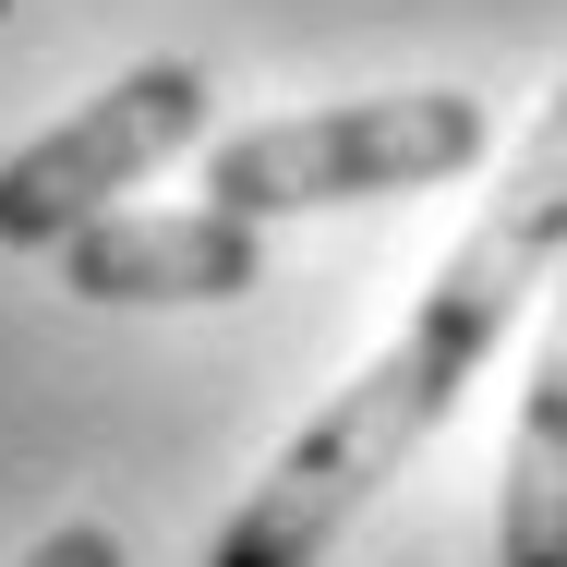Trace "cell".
Listing matches in <instances>:
<instances>
[{"mask_svg":"<svg viewBox=\"0 0 567 567\" xmlns=\"http://www.w3.org/2000/svg\"><path fill=\"white\" fill-rule=\"evenodd\" d=\"M61 290L73 302H241L266 290V218H229V206H110L61 241Z\"/></svg>","mask_w":567,"mask_h":567,"instance_id":"277c9868","label":"cell"},{"mask_svg":"<svg viewBox=\"0 0 567 567\" xmlns=\"http://www.w3.org/2000/svg\"><path fill=\"white\" fill-rule=\"evenodd\" d=\"M483 110L458 85H411V97H350V110L254 121L206 157V194L229 218H302V206H350V194H423V182H471L483 169Z\"/></svg>","mask_w":567,"mask_h":567,"instance_id":"7a4b0ae2","label":"cell"},{"mask_svg":"<svg viewBox=\"0 0 567 567\" xmlns=\"http://www.w3.org/2000/svg\"><path fill=\"white\" fill-rule=\"evenodd\" d=\"M556 266H567V85L532 110L519 157L495 169V194L471 206V229L447 241V266L423 278L411 327L266 458V483L229 507V532H218L206 567H315L411 471V447L471 399V374L495 362V339L519 327L532 290H556Z\"/></svg>","mask_w":567,"mask_h":567,"instance_id":"6da1fadb","label":"cell"},{"mask_svg":"<svg viewBox=\"0 0 567 567\" xmlns=\"http://www.w3.org/2000/svg\"><path fill=\"white\" fill-rule=\"evenodd\" d=\"M495 567H567V266H556V327L532 362L507 483H495Z\"/></svg>","mask_w":567,"mask_h":567,"instance_id":"5b68a950","label":"cell"},{"mask_svg":"<svg viewBox=\"0 0 567 567\" xmlns=\"http://www.w3.org/2000/svg\"><path fill=\"white\" fill-rule=\"evenodd\" d=\"M0 12H12V0H0Z\"/></svg>","mask_w":567,"mask_h":567,"instance_id":"52a82bcc","label":"cell"},{"mask_svg":"<svg viewBox=\"0 0 567 567\" xmlns=\"http://www.w3.org/2000/svg\"><path fill=\"white\" fill-rule=\"evenodd\" d=\"M24 567H121V532H110V519H61Z\"/></svg>","mask_w":567,"mask_h":567,"instance_id":"8992f818","label":"cell"},{"mask_svg":"<svg viewBox=\"0 0 567 567\" xmlns=\"http://www.w3.org/2000/svg\"><path fill=\"white\" fill-rule=\"evenodd\" d=\"M194 133H206V73L194 61H133L110 97H85L73 121H49L37 145L0 157V254H61Z\"/></svg>","mask_w":567,"mask_h":567,"instance_id":"3957f363","label":"cell"}]
</instances>
